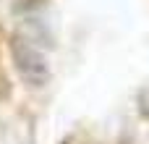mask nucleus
<instances>
[{"mask_svg": "<svg viewBox=\"0 0 149 144\" xmlns=\"http://www.w3.org/2000/svg\"><path fill=\"white\" fill-rule=\"evenodd\" d=\"M8 50H10V60H13L16 73H18L29 87H45V84L50 81V76H52L50 63H47L45 52H42L34 42L24 39L21 34H10Z\"/></svg>", "mask_w": 149, "mask_h": 144, "instance_id": "1", "label": "nucleus"}, {"mask_svg": "<svg viewBox=\"0 0 149 144\" xmlns=\"http://www.w3.org/2000/svg\"><path fill=\"white\" fill-rule=\"evenodd\" d=\"M16 34H21L24 39L34 42L37 47H55V42H52V34L45 29V24H42L39 18H24V24L16 29Z\"/></svg>", "mask_w": 149, "mask_h": 144, "instance_id": "2", "label": "nucleus"}, {"mask_svg": "<svg viewBox=\"0 0 149 144\" xmlns=\"http://www.w3.org/2000/svg\"><path fill=\"white\" fill-rule=\"evenodd\" d=\"M136 102H139V113L149 121V87L139 92V100H136Z\"/></svg>", "mask_w": 149, "mask_h": 144, "instance_id": "3", "label": "nucleus"}]
</instances>
